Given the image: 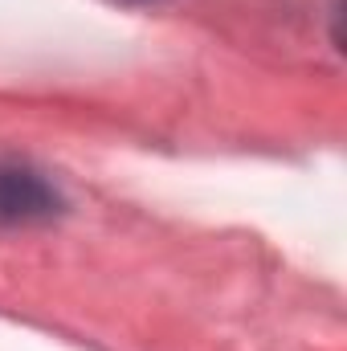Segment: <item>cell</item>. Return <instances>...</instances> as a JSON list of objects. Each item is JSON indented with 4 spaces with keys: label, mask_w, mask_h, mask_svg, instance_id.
<instances>
[{
    "label": "cell",
    "mask_w": 347,
    "mask_h": 351,
    "mask_svg": "<svg viewBox=\"0 0 347 351\" xmlns=\"http://www.w3.org/2000/svg\"><path fill=\"white\" fill-rule=\"evenodd\" d=\"M62 213V196L25 168L0 164V225H37Z\"/></svg>",
    "instance_id": "6da1fadb"
}]
</instances>
